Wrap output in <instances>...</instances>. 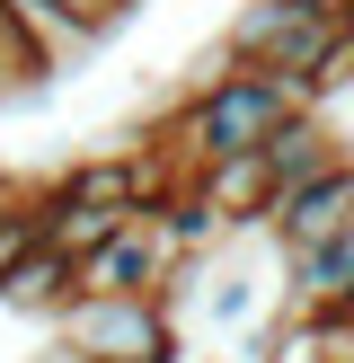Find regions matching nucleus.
<instances>
[{"mask_svg":"<svg viewBox=\"0 0 354 363\" xmlns=\"http://www.w3.org/2000/svg\"><path fill=\"white\" fill-rule=\"evenodd\" d=\"M195 195L222 213V230H230V240H239V230H266V213H275V177H266V160H257V151L195 169Z\"/></svg>","mask_w":354,"mask_h":363,"instance_id":"0eeeda50","label":"nucleus"},{"mask_svg":"<svg viewBox=\"0 0 354 363\" xmlns=\"http://www.w3.org/2000/svg\"><path fill=\"white\" fill-rule=\"evenodd\" d=\"M204 319L230 328V337H248L257 328V275H248V266H222V275H212L204 266Z\"/></svg>","mask_w":354,"mask_h":363,"instance_id":"9d476101","label":"nucleus"},{"mask_svg":"<svg viewBox=\"0 0 354 363\" xmlns=\"http://www.w3.org/2000/svg\"><path fill=\"white\" fill-rule=\"evenodd\" d=\"M53 71H62V62H53V53L18 27V9H0V106H9L18 89H45Z\"/></svg>","mask_w":354,"mask_h":363,"instance_id":"1a4fd4ad","label":"nucleus"},{"mask_svg":"<svg viewBox=\"0 0 354 363\" xmlns=\"http://www.w3.org/2000/svg\"><path fill=\"white\" fill-rule=\"evenodd\" d=\"M53 328L80 363H177V311L159 293H80Z\"/></svg>","mask_w":354,"mask_h":363,"instance_id":"7ed1b4c3","label":"nucleus"},{"mask_svg":"<svg viewBox=\"0 0 354 363\" xmlns=\"http://www.w3.org/2000/svg\"><path fill=\"white\" fill-rule=\"evenodd\" d=\"M283 293H292L301 319H346L354 311V230H336V240L283 257Z\"/></svg>","mask_w":354,"mask_h":363,"instance_id":"423d86ee","label":"nucleus"},{"mask_svg":"<svg viewBox=\"0 0 354 363\" xmlns=\"http://www.w3.org/2000/svg\"><path fill=\"white\" fill-rule=\"evenodd\" d=\"M336 230H354V151L336 160V169L301 177V186L275 195V213H266V240L283 248V257H301V248L336 240Z\"/></svg>","mask_w":354,"mask_h":363,"instance_id":"20e7f679","label":"nucleus"},{"mask_svg":"<svg viewBox=\"0 0 354 363\" xmlns=\"http://www.w3.org/2000/svg\"><path fill=\"white\" fill-rule=\"evenodd\" d=\"M222 53L248 71H275L301 98H328L354 62V9L346 0H239L222 27Z\"/></svg>","mask_w":354,"mask_h":363,"instance_id":"f03ea898","label":"nucleus"},{"mask_svg":"<svg viewBox=\"0 0 354 363\" xmlns=\"http://www.w3.org/2000/svg\"><path fill=\"white\" fill-rule=\"evenodd\" d=\"M45 9H53V18H71V27L98 45V35H115L124 18H133V0H45Z\"/></svg>","mask_w":354,"mask_h":363,"instance_id":"9b49d317","label":"nucleus"},{"mask_svg":"<svg viewBox=\"0 0 354 363\" xmlns=\"http://www.w3.org/2000/svg\"><path fill=\"white\" fill-rule=\"evenodd\" d=\"M204 363H248V354H204Z\"/></svg>","mask_w":354,"mask_h":363,"instance_id":"ddd939ff","label":"nucleus"},{"mask_svg":"<svg viewBox=\"0 0 354 363\" xmlns=\"http://www.w3.org/2000/svg\"><path fill=\"white\" fill-rule=\"evenodd\" d=\"M301 89L292 80H275V71H248V62H230L222 45L204 53V71H195V89L177 98V116H169V142L159 151L177 160V169H212V160H239V151H266V133H275L283 116H301Z\"/></svg>","mask_w":354,"mask_h":363,"instance_id":"f257e3e1","label":"nucleus"},{"mask_svg":"<svg viewBox=\"0 0 354 363\" xmlns=\"http://www.w3.org/2000/svg\"><path fill=\"white\" fill-rule=\"evenodd\" d=\"M266 177H275V195L283 186H301V177H319V169H336L346 160V142H336V124L319 116V106H301V116H283L275 133H266Z\"/></svg>","mask_w":354,"mask_h":363,"instance_id":"6e6552de","label":"nucleus"},{"mask_svg":"<svg viewBox=\"0 0 354 363\" xmlns=\"http://www.w3.org/2000/svg\"><path fill=\"white\" fill-rule=\"evenodd\" d=\"M18 204H27V186H18V177H0V230L18 222Z\"/></svg>","mask_w":354,"mask_h":363,"instance_id":"f8f14e48","label":"nucleus"},{"mask_svg":"<svg viewBox=\"0 0 354 363\" xmlns=\"http://www.w3.org/2000/svg\"><path fill=\"white\" fill-rule=\"evenodd\" d=\"M177 266H186V257L159 240V222H151V213H133L115 240H98V248L80 257V293H169Z\"/></svg>","mask_w":354,"mask_h":363,"instance_id":"39448f33","label":"nucleus"},{"mask_svg":"<svg viewBox=\"0 0 354 363\" xmlns=\"http://www.w3.org/2000/svg\"><path fill=\"white\" fill-rule=\"evenodd\" d=\"M0 9H9V0H0Z\"/></svg>","mask_w":354,"mask_h":363,"instance_id":"4468645a","label":"nucleus"}]
</instances>
